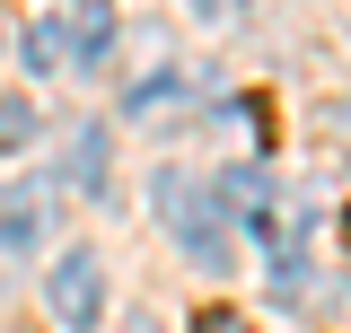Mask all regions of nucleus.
<instances>
[{"label":"nucleus","mask_w":351,"mask_h":333,"mask_svg":"<svg viewBox=\"0 0 351 333\" xmlns=\"http://www.w3.org/2000/svg\"><path fill=\"white\" fill-rule=\"evenodd\" d=\"M149 202H158V219H167V237L184 246V263H202V272H219V263H228V237H219V193L202 184V175L158 166Z\"/></svg>","instance_id":"obj_1"},{"label":"nucleus","mask_w":351,"mask_h":333,"mask_svg":"<svg viewBox=\"0 0 351 333\" xmlns=\"http://www.w3.org/2000/svg\"><path fill=\"white\" fill-rule=\"evenodd\" d=\"M219 210H228L255 246H290V219H281V193H272L263 166H228V175H219Z\"/></svg>","instance_id":"obj_2"},{"label":"nucleus","mask_w":351,"mask_h":333,"mask_svg":"<svg viewBox=\"0 0 351 333\" xmlns=\"http://www.w3.org/2000/svg\"><path fill=\"white\" fill-rule=\"evenodd\" d=\"M44 298H53V316H62L71 333H88V325H97V307H106V263H97L88 246H71L62 263H53Z\"/></svg>","instance_id":"obj_3"},{"label":"nucleus","mask_w":351,"mask_h":333,"mask_svg":"<svg viewBox=\"0 0 351 333\" xmlns=\"http://www.w3.org/2000/svg\"><path fill=\"white\" fill-rule=\"evenodd\" d=\"M18 62H27V79H62V71H80L71 9H36V18H27V36H18Z\"/></svg>","instance_id":"obj_4"},{"label":"nucleus","mask_w":351,"mask_h":333,"mask_svg":"<svg viewBox=\"0 0 351 333\" xmlns=\"http://www.w3.org/2000/svg\"><path fill=\"white\" fill-rule=\"evenodd\" d=\"M53 237V193L44 184H18V193H0V246L9 254H27Z\"/></svg>","instance_id":"obj_5"},{"label":"nucleus","mask_w":351,"mask_h":333,"mask_svg":"<svg viewBox=\"0 0 351 333\" xmlns=\"http://www.w3.org/2000/svg\"><path fill=\"white\" fill-rule=\"evenodd\" d=\"M62 175L80 184V193H106V132L88 123L80 140H71V158H62Z\"/></svg>","instance_id":"obj_6"},{"label":"nucleus","mask_w":351,"mask_h":333,"mask_svg":"<svg viewBox=\"0 0 351 333\" xmlns=\"http://www.w3.org/2000/svg\"><path fill=\"white\" fill-rule=\"evenodd\" d=\"M27 140H36V106L27 97H0V158H27Z\"/></svg>","instance_id":"obj_7"},{"label":"nucleus","mask_w":351,"mask_h":333,"mask_svg":"<svg viewBox=\"0 0 351 333\" xmlns=\"http://www.w3.org/2000/svg\"><path fill=\"white\" fill-rule=\"evenodd\" d=\"M158 106H184V79H176V71H158V79L132 88V114H158Z\"/></svg>","instance_id":"obj_8"},{"label":"nucleus","mask_w":351,"mask_h":333,"mask_svg":"<svg viewBox=\"0 0 351 333\" xmlns=\"http://www.w3.org/2000/svg\"><path fill=\"white\" fill-rule=\"evenodd\" d=\"M193 333H246V316H237V307H202V316H193Z\"/></svg>","instance_id":"obj_9"},{"label":"nucleus","mask_w":351,"mask_h":333,"mask_svg":"<svg viewBox=\"0 0 351 333\" xmlns=\"http://www.w3.org/2000/svg\"><path fill=\"white\" fill-rule=\"evenodd\" d=\"M228 9H237V0H193V18H211V27L228 18Z\"/></svg>","instance_id":"obj_10"}]
</instances>
